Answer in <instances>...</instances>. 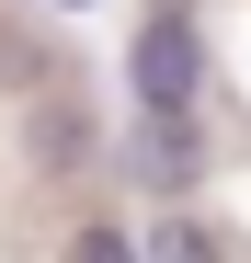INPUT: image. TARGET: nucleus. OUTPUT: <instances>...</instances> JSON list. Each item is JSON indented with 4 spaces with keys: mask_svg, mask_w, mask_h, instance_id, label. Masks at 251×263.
Wrapping results in <instances>:
<instances>
[{
    "mask_svg": "<svg viewBox=\"0 0 251 263\" xmlns=\"http://www.w3.org/2000/svg\"><path fill=\"white\" fill-rule=\"evenodd\" d=\"M69 263H149V240H126L114 217H92V229H69Z\"/></svg>",
    "mask_w": 251,
    "mask_h": 263,
    "instance_id": "obj_5",
    "label": "nucleus"
},
{
    "mask_svg": "<svg viewBox=\"0 0 251 263\" xmlns=\"http://www.w3.org/2000/svg\"><path fill=\"white\" fill-rule=\"evenodd\" d=\"M69 12H92V0H69Z\"/></svg>",
    "mask_w": 251,
    "mask_h": 263,
    "instance_id": "obj_6",
    "label": "nucleus"
},
{
    "mask_svg": "<svg viewBox=\"0 0 251 263\" xmlns=\"http://www.w3.org/2000/svg\"><path fill=\"white\" fill-rule=\"evenodd\" d=\"M114 172H126V183H149V195H194V172H205V115H160V103H137V126L114 138Z\"/></svg>",
    "mask_w": 251,
    "mask_h": 263,
    "instance_id": "obj_2",
    "label": "nucleus"
},
{
    "mask_svg": "<svg viewBox=\"0 0 251 263\" xmlns=\"http://www.w3.org/2000/svg\"><path fill=\"white\" fill-rule=\"evenodd\" d=\"M149 263H228V240L205 229V217H160V240H149Z\"/></svg>",
    "mask_w": 251,
    "mask_h": 263,
    "instance_id": "obj_4",
    "label": "nucleus"
},
{
    "mask_svg": "<svg viewBox=\"0 0 251 263\" xmlns=\"http://www.w3.org/2000/svg\"><path fill=\"white\" fill-rule=\"evenodd\" d=\"M23 149H34V172H80L92 160V115L80 103H34L23 115Z\"/></svg>",
    "mask_w": 251,
    "mask_h": 263,
    "instance_id": "obj_3",
    "label": "nucleus"
},
{
    "mask_svg": "<svg viewBox=\"0 0 251 263\" xmlns=\"http://www.w3.org/2000/svg\"><path fill=\"white\" fill-rule=\"evenodd\" d=\"M126 80L160 115H205V34H194V12H149L137 46H126Z\"/></svg>",
    "mask_w": 251,
    "mask_h": 263,
    "instance_id": "obj_1",
    "label": "nucleus"
}]
</instances>
